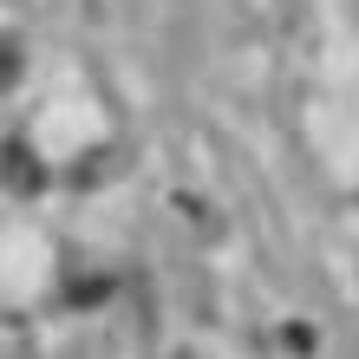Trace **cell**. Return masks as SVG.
<instances>
[{"label":"cell","mask_w":359,"mask_h":359,"mask_svg":"<svg viewBox=\"0 0 359 359\" xmlns=\"http://www.w3.org/2000/svg\"><path fill=\"white\" fill-rule=\"evenodd\" d=\"M0 183L13 189V196H33V189H46V163L33 157L27 137H7L0 144Z\"/></svg>","instance_id":"6da1fadb"},{"label":"cell","mask_w":359,"mask_h":359,"mask_svg":"<svg viewBox=\"0 0 359 359\" xmlns=\"http://www.w3.org/2000/svg\"><path fill=\"white\" fill-rule=\"evenodd\" d=\"M13 72H20V46H13L7 33H0V92L13 86Z\"/></svg>","instance_id":"7a4b0ae2"}]
</instances>
